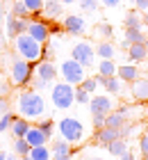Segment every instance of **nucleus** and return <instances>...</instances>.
Wrapping results in <instances>:
<instances>
[{
	"label": "nucleus",
	"mask_w": 148,
	"mask_h": 160,
	"mask_svg": "<svg viewBox=\"0 0 148 160\" xmlns=\"http://www.w3.org/2000/svg\"><path fill=\"white\" fill-rule=\"evenodd\" d=\"M116 71H118V67L112 60H103L98 64V76H103V78H112V76H116Z\"/></svg>",
	"instance_id": "obj_25"
},
{
	"label": "nucleus",
	"mask_w": 148,
	"mask_h": 160,
	"mask_svg": "<svg viewBox=\"0 0 148 160\" xmlns=\"http://www.w3.org/2000/svg\"><path fill=\"white\" fill-rule=\"evenodd\" d=\"M118 158H121V160H137V158H135V153H132V151H125V153H121Z\"/></svg>",
	"instance_id": "obj_41"
},
{
	"label": "nucleus",
	"mask_w": 148,
	"mask_h": 160,
	"mask_svg": "<svg viewBox=\"0 0 148 160\" xmlns=\"http://www.w3.org/2000/svg\"><path fill=\"white\" fill-rule=\"evenodd\" d=\"M0 82H2V73H0Z\"/></svg>",
	"instance_id": "obj_53"
},
{
	"label": "nucleus",
	"mask_w": 148,
	"mask_h": 160,
	"mask_svg": "<svg viewBox=\"0 0 148 160\" xmlns=\"http://www.w3.org/2000/svg\"><path fill=\"white\" fill-rule=\"evenodd\" d=\"M135 7L141 12H148V0H135Z\"/></svg>",
	"instance_id": "obj_40"
},
{
	"label": "nucleus",
	"mask_w": 148,
	"mask_h": 160,
	"mask_svg": "<svg viewBox=\"0 0 148 160\" xmlns=\"http://www.w3.org/2000/svg\"><path fill=\"white\" fill-rule=\"evenodd\" d=\"M64 32L69 34H82L84 32V18L82 16H66L64 18Z\"/></svg>",
	"instance_id": "obj_14"
},
{
	"label": "nucleus",
	"mask_w": 148,
	"mask_h": 160,
	"mask_svg": "<svg viewBox=\"0 0 148 160\" xmlns=\"http://www.w3.org/2000/svg\"><path fill=\"white\" fill-rule=\"evenodd\" d=\"M25 140H27V144L30 147H46V142L50 140V137L43 133V130L39 128V126H30V130H27V135H25Z\"/></svg>",
	"instance_id": "obj_12"
},
{
	"label": "nucleus",
	"mask_w": 148,
	"mask_h": 160,
	"mask_svg": "<svg viewBox=\"0 0 148 160\" xmlns=\"http://www.w3.org/2000/svg\"><path fill=\"white\" fill-rule=\"evenodd\" d=\"M9 130H12V133L16 135V137H25V135H27V130H30V121H27L25 117H14Z\"/></svg>",
	"instance_id": "obj_20"
},
{
	"label": "nucleus",
	"mask_w": 148,
	"mask_h": 160,
	"mask_svg": "<svg viewBox=\"0 0 148 160\" xmlns=\"http://www.w3.org/2000/svg\"><path fill=\"white\" fill-rule=\"evenodd\" d=\"M32 69H34V80H36V87H39V89H43L46 85H50V80L57 78V67L48 60L34 62Z\"/></svg>",
	"instance_id": "obj_6"
},
{
	"label": "nucleus",
	"mask_w": 148,
	"mask_h": 160,
	"mask_svg": "<svg viewBox=\"0 0 148 160\" xmlns=\"http://www.w3.org/2000/svg\"><path fill=\"white\" fill-rule=\"evenodd\" d=\"M130 92L137 101H148V78H137L130 82Z\"/></svg>",
	"instance_id": "obj_15"
},
{
	"label": "nucleus",
	"mask_w": 148,
	"mask_h": 160,
	"mask_svg": "<svg viewBox=\"0 0 148 160\" xmlns=\"http://www.w3.org/2000/svg\"><path fill=\"white\" fill-rule=\"evenodd\" d=\"M12 121H14V114H5V117H0V130H9L12 128Z\"/></svg>",
	"instance_id": "obj_37"
},
{
	"label": "nucleus",
	"mask_w": 148,
	"mask_h": 160,
	"mask_svg": "<svg viewBox=\"0 0 148 160\" xmlns=\"http://www.w3.org/2000/svg\"><path fill=\"white\" fill-rule=\"evenodd\" d=\"M32 73H34V69H32V62H25V60H21V57H16V60L12 62V85H27L30 80H32Z\"/></svg>",
	"instance_id": "obj_7"
},
{
	"label": "nucleus",
	"mask_w": 148,
	"mask_h": 160,
	"mask_svg": "<svg viewBox=\"0 0 148 160\" xmlns=\"http://www.w3.org/2000/svg\"><path fill=\"white\" fill-rule=\"evenodd\" d=\"M0 67H2V55H0Z\"/></svg>",
	"instance_id": "obj_51"
},
{
	"label": "nucleus",
	"mask_w": 148,
	"mask_h": 160,
	"mask_svg": "<svg viewBox=\"0 0 148 160\" xmlns=\"http://www.w3.org/2000/svg\"><path fill=\"white\" fill-rule=\"evenodd\" d=\"M75 101H78V103H91V94H89V92H84L82 89V87H75Z\"/></svg>",
	"instance_id": "obj_32"
},
{
	"label": "nucleus",
	"mask_w": 148,
	"mask_h": 160,
	"mask_svg": "<svg viewBox=\"0 0 148 160\" xmlns=\"http://www.w3.org/2000/svg\"><path fill=\"white\" fill-rule=\"evenodd\" d=\"M39 128L46 133L48 137H53V130H55V123H53V119H43V121H39Z\"/></svg>",
	"instance_id": "obj_33"
},
{
	"label": "nucleus",
	"mask_w": 148,
	"mask_h": 160,
	"mask_svg": "<svg viewBox=\"0 0 148 160\" xmlns=\"http://www.w3.org/2000/svg\"><path fill=\"white\" fill-rule=\"evenodd\" d=\"M27 34H32L36 41L46 43L48 37H50V25H48L43 18H30V23H27Z\"/></svg>",
	"instance_id": "obj_9"
},
{
	"label": "nucleus",
	"mask_w": 148,
	"mask_h": 160,
	"mask_svg": "<svg viewBox=\"0 0 148 160\" xmlns=\"http://www.w3.org/2000/svg\"><path fill=\"white\" fill-rule=\"evenodd\" d=\"M0 18H2V2H0Z\"/></svg>",
	"instance_id": "obj_49"
},
{
	"label": "nucleus",
	"mask_w": 148,
	"mask_h": 160,
	"mask_svg": "<svg viewBox=\"0 0 148 160\" xmlns=\"http://www.w3.org/2000/svg\"><path fill=\"white\" fill-rule=\"evenodd\" d=\"M12 16H16V18H25V21H27L30 16H32V14H30V9L25 7L23 0H16V5L12 7Z\"/></svg>",
	"instance_id": "obj_28"
},
{
	"label": "nucleus",
	"mask_w": 148,
	"mask_h": 160,
	"mask_svg": "<svg viewBox=\"0 0 148 160\" xmlns=\"http://www.w3.org/2000/svg\"><path fill=\"white\" fill-rule=\"evenodd\" d=\"M80 87H82L84 92L93 94V92H96V87H98V78H87V80H84V82L80 85Z\"/></svg>",
	"instance_id": "obj_34"
},
{
	"label": "nucleus",
	"mask_w": 148,
	"mask_h": 160,
	"mask_svg": "<svg viewBox=\"0 0 148 160\" xmlns=\"http://www.w3.org/2000/svg\"><path fill=\"white\" fill-rule=\"evenodd\" d=\"M125 123H128V117H125V114H121V112H109L107 114V121H105V126H109V128H118L121 130Z\"/></svg>",
	"instance_id": "obj_22"
},
{
	"label": "nucleus",
	"mask_w": 148,
	"mask_h": 160,
	"mask_svg": "<svg viewBox=\"0 0 148 160\" xmlns=\"http://www.w3.org/2000/svg\"><path fill=\"white\" fill-rule=\"evenodd\" d=\"M30 158L32 160H53V151L48 147H34L30 151Z\"/></svg>",
	"instance_id": "obj_27"
},
{
	"label": "nucleus",
	"mask_w": 148,
	"mask_h": 160,
	"mask_svg": "<svg viewBox=\"0 0 148 160\" xmlns=\"http://www.w3.org/2000/svg\"><path fill=\"white\" fill-rule=\"evenodd\" d=\"M7 160H14V158H12V156H7Z\"/></svg>",
	"instance_id": "obj_52"
},
{
	"label": "nucleus",
	"mask_w": 148,
	"mask_h": 160,
	"mask_svg": "<svg viewBox=\"0 0 148 160\" xmlns=\"http://www.w3.org/2000/svg\"><path fill=\"white\" fill-rule=\"evenodd\" d=\"M62 0H46V5H43V16L48 18H57L59 14H62V7H59Z\"/></svg>",
	"instance_id": "obj_24"
},
{
	"label": "nucleus",
	"mask_w": 148,
	"mask_h": 160,
	"mask_svg": "<svg viewBox=\"0 0 148 160\" xmlns=\"http://www.w3.org/2000/svg\"><path fill=\"white\" fill-rule=\"evenodd\" d=\"M53 160H71V144L64 142L62 137L53 144Z\"/></svg>",
	"instance_id": "obj_16"
},
{
	"label": "nucleus",
	"mask_w": 148,
	"mask_h": 160,
	"mask_svg": "<svg viewBox=\"0 0 148 160\" xmlns=\"http://www.w3.org/2000/svg\"><path fill=\"white\" fill-rule=\"evenodd\" d=\"M146 160H148V158H146Z\"/></svg>",
	"instance_id": "obj_55"
},
{
	"label": "nucleus",
	"mask_w": 148,
	"mask_h": 160,
	"mask_svg": "<svg viewBox=\"0 0 148 160\" xmlns=\"http://www.w3.org/2000/svg\"><path fill=\"white\" fill-rule=\"evenodd\" d=\"M116 76L121 78L123 82H135V80L139 78V73H137V67H135V64H125V67H118Z\"/></svg>",
	"instance_id": "obj_19"
},
{
	"label": "nucleus",
	"mask_w": 148,
	"mask_h": 160,
	"mask_svg": "<svg viewBox=\"0 0 148 160\" xmlns=\"http://www.w3.org/2000/svg\"><path fill=\"white\" fill-rule=\"evenodd\" d=\"M107 151H109L112 156H121V153L128 151V142H125L123 137H121V140H114L112 144H107Z\"/></svg>",
	"instance_id": "obj_29"
},
{
	"label": "nucleus",
	"mask_w": 148,
	"mask_h": 160,
	"mask_svg": "<svg viewBox=\"0 0 148 160\" xmlns=\"http://www.w3.org/2000/svg\"><path fill=\"white\" fill-rule=\"evenodd\" d=\"M89 108H91V114H109L112 112V101H109L107 96H91V103H89Z\"/></svg>",
	"instance_id": "obj_11"
},
{
	"label": "nucleus",
	"mask_w": 148,
	"mask_h": 160,
	"mask_svg": "<svg viewBox=\"0 0 148 160\" xmlns=\"http://www.w3.org/2000/svg\"><path fill=\"white\" fill-rule=\"evenodd\" d=\"M2 43H5V41H2V30H0V46H2Z\"/></svg>",
	"instance_id": "obj_47"
},
{
	"label": "nucleus",
	"mask_w": 148,
	"mask_h": 160,
	"mask_svg": "<svg viewBox=\"0 0 148 160\" xmlns=\"http://www.w3.org/2000/svg\"><path fill=\"white\" fill-rule=\"evenodd\" d=\"M98 32L103 34V37H112V34H114V28L103 21V23H98Z\"/></svg>",
	"instance_id": "obj_36"
},
{
	"label": "nucleus",
	"mask_w": 148,
	"mask_h": 160,
	"mask_svg": "<svg viewBox=\"0 0 148 160\" xmlns=\"http://www.w3.org/2000/svg\"><path fill=\"white\" fill-rule=\"evenodd\" d=\"M59 73H62L64 78V82H69V85H82L84 80H87V73H84V67L80 62H75L71 57V60H64L62 64H59Z\"/></svg>",
	"instance_id": "obj_5"
},
{
	"label": "nucleus",
	"mask_w": 148,
	"mask_h": 160,
	"mask_svg": "<svg viewBox=\"0 0 148 160\" xmlns=\"http://www.w3.org/2000/svg\"><path fill=\"white\" fill-rule=\"evenodd\" d=\"M96 53H98V57H100V60H114V55H116V48H114V43H109V41H103V43H98Z\"/></svg>",
	"instance_id": "obj_23"
},
{
	"label": "nucleus",
	"mask_w": 148,
	"mask_h": 160,
	"mask_svg": "<svg viewBox=\"0 0 148 160\" xmlns=\"http://www.w3.org/2000/svg\"><path fill=\"white\" fill-rule=\"evenodd\" d=\"M121 130L118 128H109V126H105V128H100V130H96V142L98 144H103V147H107V144H112L114 140H121ZM125 140V137H123Z\"/></svg>",
	"instance_id": "obj_10"
},
{
	"label": "nucleus",
	"mask_w": 148,
	"mask_h": 160,
	"mask_svg": "<svg viewBox=\"0 0 148 160\" xmlns=\"http://www.w3.org/2000/svg\"><path fill=\"white\" fill-rule=\"evenodd\" d=\"M27 23H30V21H25V18H16V16H9V18H7V34H9L12 39H16L18 34L27 32Z\"/></svg>",
	"instance_id": "obj_13"
},
{
	"label": "nucleus",
	"mask_w": 148,
	"mask_h": 160,
	"mask_svg": "<svg viewBox=\"0 0 148 160\" xmlns=\"http://www.w3.org/2000/svg\"><path fill=\"white\" fill-rule=\"evenodd\" d=\"M14 50H16V57H21V60H25V62H39L43 60V43L41 41H36L32 34H18L16 39H14Z\"/></svg>",
	"instance_id": "obj_1"
},
{
	"label": "nucleus",
	"mask_w": 148,
	"mask_h": 160,
	"mask_svg": "<svg viewBox=\"0 0 148 160\" xmlns=\"http://www.w3.org/2000/svg\"><path fill=\"white\" fill-rule=\"evenodd\" d=\"M125 28L141 30V16H139V12H128V16H125Z\"/></svg>",
	"instance_id": "obj_30"
},
{
	"label": "nucleus",
	"mask_w": 148,
	"mask_h": 160,
	"mask_svg": "<svg viewBox=\"0 0 148 160\" xmlns=\"http://www.w3.org/2000/svg\"><path fill=\"white\" fill-rule=\"evenodd\" d=\"M23 2H25V7H27V9H30V14H32V18H41L46 0H23Z\"/></svg>",
	"instance_id": "obj_26"
},
{
	"label": "nucleus",
	"mask_w": 148,
	"mask_h": 160,
	"mask_svg": "<svg viewBox=\"0 0 148 160\" xmlns=\"http://www.w3.org/2000/svg\"><path fill=\"white\" fill-rule=\"evenodd\" d=\"M21 160H32V158H30V153H27V156H21Z\"/></svg>",
	"instance_id": "obj_46"
},
{
	"label": "nucleus",
	"mask_w": 148,
	"mask_h": 160,
	"mask_svg": "<svg viewBox=\"0 0 148 160\" xmlns=\"http://www.w3.org/2000/svg\"><path fill=\"white\" fill-rule=\"evenodd\" d=\"M98 82L105 87L107 92H114V94H121V82L123 80L118 78V76H112V78H103V76H98Z\"/></svg>",
	"instance_id": "obj_21"
},
{
	"label": "nucleus",
	"mask_w": 148,
	"mask_h": 160,
	"mask_svg": "<svg viewBox=\"0 0 148 160\" xmlns=\"http://www.w3.org/2000/svg\"><path fill=\"white\" fill-rule=\"evenodd\" d=\"M59 137L69 144H82L84 142V126L75 117H64L59 121Z\"/></svg>",
	"instance_id": "obj_3"
},
{
	"label": "nucleus",
	"mask_w": 148,
	"mask_h": 160,
	"mask_svg": "<svg viewBox=\"0 0 148 160\" xmlns=\"http://www.w3.org/2000/svg\"><path fill=\"white\" fill-rule=\"evenodd\" d=\"M18 110L25 119H41V114L46 112V101L41 98L39 92L25 89L18 96Z\"/></svg>",
	"instance_id": "obj_2"
},
{
	"label": "nucleus",
	"mask_w": 148,
	"mask_h": 160,
	"mask_svg": "<svg viewBox=\"0 0 148 160\" xmlns=\"http://www.w3.org/2000/svg\"><path fill=\"white\" fill-rule=\"evenodd\" d=\"M64 5H73V2H78V0H62Z\"/></svg>",
	"instance_id": "obj_45"
},
{
	"label": "nucleus",
	"mask_w": 148,
	"mask_h": 160,
	"mask_svg": "<svg viewBox=\"0 0 148 160\" xmlns=\"http://www.w3.org/2000/svg\"><path fill=\"white\" fill-rule=\"evenodd\" d=\"M105 121H107V114H93V126H96V130L105 128Z\"/></svg>",
	"instance_id": "obj_38"
},
{
	"label": "nucleus",
	"mask_w": 148,
	"mask_h": 160,
	"mask_svg": "<svg viewBox=\"0 0 148 160\" xmlns=\"http://www.w3.org/2000/svg\"><path fill=\"white\" fill-rule=\"evenodd\" d=\"M128 57L130 62H141L148 57V43H132L128 48Z\"/></svg>",
	"instance_id": "obj_17"
},
{
	"label": "nucleus",
	"mask_w": 148,
	"mask_h": 160,
	"mask_svg": "<svg viewBox=\"0 0 148 160\" xmlns=\"http://www.w3.org/2000/svg\"><path fill=\"white\" fill-rule=\"evenodd\" d=\"M71 57L87 69V67H91L93 60H96V50H93V46L89 41H78L75 46H73V50H71Z\"/></svg>",
	"instance_id": "obj_8"
},
{
	"label": "nucleus",
	"mask_w": 148,
	"mask_h": 160,
	"mask_svg": "<svg viewBox=\"0 0 148 160\" xmlns=\"http://www.w3.org/2000/svg\"><path fill=\"white\" fill-rule=\"evenodd\" d=\"M98 2H100V0H78V5L82 7L84 12H93V9H98Z\"/></svg>",
	"instance_id": "obj_35"
},
{
	"label": "nucleus",
	"mask_w": 148,
	"mask_h": 160,
	"mask_svg": "<svg viewBox=\"0 0 148 160\" xmlns=\"http://www.w3.org/2000/svg\"><path fill=\"white\" fill-rule=\"evenodd\" d=\"M2 110H7V101L0 98V112H2Z\"/></svg>",
	"instance_id": "obj_44"
},
{
	"label": "nucleus",
	"mask_w": 148,
	"mask_h": 160,
	"mask_svg": "<svg viewBox=\"0 0 148 160\" xmlns=\"http://www.w3.org/2000/svg\"><path fill=\"white\" fill-rule=\"evenodd\" d=\"M14 151H16L18 156H27L30 151H32V147L27 144L25 137H16V142H14Z\"/></svg>",
	"instance_id": "obj_31"
},
{
	"label": "nucleus",
	"mask_w": 148,
	"mask_h": 160,
	"mask_svg": "<svg viewBox=\"0 0 148 160\" xmlns=\"http://www.w3.org/2000/svg\"><path fill=\"white\" fill-rule=\"evenodd\" d=\"M139 149H141L144 158H148V133H146V135H141V142H139Z\"/></svg>",
	"instance_id": "obj_39"
},
{
	"label": "nucleus",
	"mask_w": 148,
	"mask_h": 160,
	"mask_svg": "<svg viewBox=\"0 0 148 160\" xmlns=\"http://www.w3.org/2000/svg\"><path fill=\"white\" fill-rule=\"evenodd\" d=\"M89 160H103V158H89Z\"/></svg>",
	"instance_id": "obj_50"
},
{
	"label": "nucleus",
	"mask_w": 148,
	"mask_h": 160,
	"mask_svg": "<svg viewBox=\"0 0 148 160\" xmlns=\"http://www.w3.org/2000/svg\"><path fill=\"white\" fill-rule=\"evenodd\" d=\"M132 43H146V34H144L141 30L125 28V41H123V48H130Z\"/></svg>",
	"instance_id": "obj_18"
},
{
	"label": "nucleus",
	"mask_w": 148,
	"mask_h": 160,
	"mask_svg": "<svg viewBox=\"0 0 148 160\" xmlns=\"http://www.w3.org/2000/svg\"><path fill=\"white\" fill-rule=\"evenodd\" d=\"M103 5L105 7H118V2H121V0H100Z\"/></svg>",
	"instance_id": "obj_42"
},
{
	"label": "nucleus",
	"mask_w": 148,
	"mask_h": 160,
	"mask_svg": "<svg viewBox=\"0 0 148 160\" xmlns=\"http://www.w3.org/2000/svg\"><path fill=\"white\" fill-rule=\"evenodd\" d=\"M0 94H9V85L7 82H0Z\"/></svg>",
	"instance_id": "obj_43"
},
{
	"label": "nucleus",
	"mask_w": 148,
	"mask_h": 160,
	"mask_svg": "<svg viewBox=\"0 0 148 160\" xmlns=\"http://www.w3.org/2000/svg\"><path fill=\"white\" fill-rule=\"evenodd\" d=\"M50 98H53V105L57 110H66L75 103V85L69 82H57L53 85V92H50Z\"/></svg>",
	"instance_id": "obj_4"
},
{
	"label": "nucleus",
	"mask_w": 148,
	"mask_h": 160,
	"mask_svg": "<svg viewBox=\"0 0 148 160\" xmlns=\"http://www.w3.org/2000/svg\"><path fill=\"white\" fill-rule=\"evenodd\" d=\"M0 160H7V156H5V153H0Z\"/></svg>",
	"instance_id": "obj_48"
},
{
	"label": "nucleus",
	"mask_w": 148,
	"mask_h": 160,
	"mask_svg": "<svg viewBox=\"0 0 148 160\" xmlns=\"http://www.w3.org/2000/svg\"><path fill=\"white\" fill-rule=\"evenodd\" d=\"M0 2H5V0H0Z\"/></svg>",
	"instance_id": "obj_54"
}]
</instances>
